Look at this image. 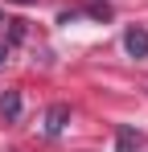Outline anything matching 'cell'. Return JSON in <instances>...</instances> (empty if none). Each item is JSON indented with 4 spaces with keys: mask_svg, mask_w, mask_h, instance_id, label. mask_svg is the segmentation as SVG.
Returning a JSON list of instances; mask_svg holds the SVG:
<instances>
[{
    "mask_svg": "<svg viewBox=\"0 0 148 152\" xmlns=\"http://www.w3.org/2000/svg\"><path fill=\"white\" fill-rule=\"evenodd\" d=\"M66 124H70V107H66V103H53V107L45 111V124H41V132H45V136H58Z\"/></svg>",
    "mask_w": 148,
    "mask_h": 152,
    "instance_id": "cell-1",
    "label": "cell"
},
{
    "mask_svg": "<svg viewBox=\"0 0 148 152\" xmlns=\"http://www.w3.org/2000/svg\"><path fill=\"white\" fill-rule=\"evenodd\" d=\"M0 115H4V119H17V115H21V95H17V91H4V95H0Z\"/></svg>",
    "mask_w": 148,
    "mask_h": 152,
    "instance_id": "cell-4",
    "label": "cell"
},
{
    "mask_svg": "<svg viewBox=\"0 0 148 152\" xmlns=\"http://www.w3.org/2000/svg\"><path fill=\"white\" fill-rule=\"evenodd\" d=\"M0 21H4V17H0Z\"/></svg>",
    "mask_w": 148,
    "mask_h": 152,
    "instance_id": "cell-7",
    "label": "cell"
},
{
    "mask_svg": "<svg viewBox=\"0 0 148 152\" xmlns=\"http://www.w3.org/2000/svg\"><path fill=\"white\" fill-rule=\"evenodd\" d=\"M144 148V136L136 132V127H119V136H115V152H140Z\"/></svg>",
    "mask_w": 148,
    "mask_h": 152,
    "instance_id": "cell-3",
    "label": "cell"
},
{
    "mask_svg": "<svg viewBox=\"0 0 148 152\" xmlns=\"http://www.w3.org/2000/svg\"><path fill=\"white\" fill-rule=\"evenodd\" d=\"M4 58H8V45H4V41H0V66H4Z\"/></svg>",
    "mask_w": 148,
    "mask_h": 152,
    "instance_id": "cell-5",
    "label": "cell"
},
{
    "mask_svg": "<svg viewBox=\"0 0 148 152\" xmlns=\"http://www.w3.org/2000/svg\"><path fill=\"white\" fill-rule=\"evenodd\" d=\"M17 4H33V0H17Z\"/></svg>",
    "mask_w": 148,
    "mask_h": 152,
    "instance_id": "cell-6",
    "label": "cell"
},
{
    "mask_svg": "<svg viewBox=\"0 0 148 152\" xmlns=\"http://www.w3.org/2000/svg\"><path fill=\"white\" fill-rule=\"evenodd\" d=\"M123 50L132 53V58H148V33L144 29H127L123 33Z\"/></svg>",
    "mask_w": 148,
    "mask_h": 152,
    "instance_id": "cell-2",
    "label": "cell"
}]
</instances>
